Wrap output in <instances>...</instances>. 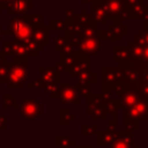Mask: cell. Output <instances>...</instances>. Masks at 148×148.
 I'll use <instances>...</instances> for the list:
<instances>
[{"instance_id":"1","label":"cell","mask_w":148,"mask_h":148,"mask_svg":"<svg viewBox=\"0 0 148 148\" xmlns=\"http://www.w3.org/2000/svg\"><path fill=\"white\" fill-rule=\"evenodd\" d=\"M3 35H10L14 37L15 40L22 43L32 42L31 39L32 25L29 21V14L23 16H14L9 21L7 25V30L3 31Z\"/></svg>"},{"instance_id":"2","label":"cell","mask_w":148,"mask_h":148,"mask_svg":"<svg viewBox=\"0 0 148 148\" xmlns=\"http://www.w3.org/2000/svg\"><path fill=\"white\" fill-rule=\"evenodd\" d=\"M9 72L6 79V84L8 88L20 89L27 82L29 77L28 73V60L27 58H16L13 57V60L9 61Z\"/></svg>"},{"instance_id":"3","label":"cell","mask_w":148,"mask_h":148,"mask_svg":"<svg viewBox=\"0 0 148 148\" xmlns=\"http://www.w3.org/2000/svg\"><path fill=\"white\" fill-rule=\"evenodd\" d=\"M2 52L6 56H13L16 58H28L37 57L39 50L34 42L22 43L18 40H3L2 42Z\"/></svg>"},{"instance_id":"4","label":"cell","mask_w":148,"mask_h":148,"mask_svg":"<svg viewBox=\"0 0 148 148\" xmlns=\"http://www.w3.org/2000/svg\"><path fill=\"white\" fill-rule=\"evenodd\" d=\"M68 40L73 43V45L77 50L79 56L81 57H91L98 53L101 49V39L98 37L74 36V37H69Z\"/></svg>"},{"instance_id":"5","label":"cell","mask_w":148,"mask_h":148,"mask_svg":"<svg viewBox=\"0 0 148 148\" xmlns=\"http://www.w3.org/2000/svg\"><path fill=\"white\" fill-rule=\"evenodd\" d=\"M17 109L20 114L27 120L36 119L44 113V104L35 98H23Z\"/></svg>"},{"instance_id":"6","label":"cell","mask_w":148,"mask_h":148,"mask_svg":"<svg viewBox=\"0 0 148 148\" xmlns=\"http://www.w3.org/2000/svg\"><path fill=\"white\" fill-rule=\"evenodd\" d=\"M124 73L119 67H104L103 68V95L110 96L116 82L123 81Z\"/></svg>"},{"instance_id":"7","label":"cell","mask_w":148,"mask_h":148,"mask_svg":"<svg viewBox=\"0 0 148 148\" xmlns=\"http://www.w3.org/2000/svg\"><path fill=\"white\" fill-rule=\"evenodd\" d=\"M80 92H79V86L77 84H71V83H59V92H58V98L62 104H80L81 98H80Z\"/></svg>"},{"instance_id":"8","label":"cell","mask_w":148,"mask_h":148,"mask_svg":"<svg viewBox=\"0 0 148 148\" xmlns=\"http://www.w3.org/2000/svg\"><path fill=\"white\" fill-rule=\"evenodd\" d=\"M34 8V0H14L5 6L7 14L14 16L27 15L30 9Z\"/></svg>"},{"instance_id":"9","label":"cell","mask_w":148,"mask_h":148,"mask_svg":"<svg viewBox=\"0 0 148 148\" xmlns=\"http://www.w3.org/2000/svg\"><path fill=\"white\" fill-rule=\"evenodd\" d=\"M124 117H128L132 119H148V104L145 99L140 98L134 105L124 109Z\"/></svg>"},{"instance_id":"10","label":"cell","mask_w":148,"mask_h":148,"mask_svg":"<svg viewBox=\"0 0 148 148\" xmlns=\"http://www.w3.org/2000/svg\"><path fill=\"white\" fill-rule=\"evenodd\" d=\"M32 42L37 45L39 51H43L45 46L49 45L50 38H49V29L47 27L44 25H37L32 27V35H31Z\"/></svg>"},{"instance_id":"11","label":"cell","mask_w":148,"mask_h":148,"mask_svg":"<svg viewBox=\"0 0 148 148\" xmlns=\"http://www.w3.org/2000/svg\"><path fill=\"white\" fill-rule=\"evenodd\" d=\"M133 142L132 132L116 131V138L109 145V148H133Z\"/></svg>"},{"instance_id":"12","label":"cell","mask_w":148,"mask_h":148,"mask_svg":"<svg viewBox=\"0 0 148 148\" xmlns=\"http://www.w3.org/2000/svg\"><path fill=\"white\" fill-rule=\"evenodd\" d=\"M117 103H118V109H126V108H130L132 105H134L139 99H140V96L136 91L130 89V88H126L125 91H123L121 94L117 95Z\"/></svg>"},{"instance_id":"13","label":"cell","mask_w":148,"mask_h":148,"mask_svg":"<svg viewBox=\"0 0 148 148\" xmlns=\"http://www.w3.org/2000/svg\"><path fill=\"white\" fill-rule=\"evenodd\" d=\"M92 21L95 23H101V24H109L111 18L109 14L106 13L104 6L102 2H95L91 6V14H90Z\"/></svg>"},{"instance_id":"14","label":"cell","mask_w":148,"mask_h":148,"mask_svg":"<svg viewBox=\"0 0 148 148\" xmlns=\"http://www.w3.org/2000/svg\"><path fill=\"white\" fill-rule=\"evenodd\" d=\"M113 61L118 64H126L134 61L132 50L128 46H113Z\"/></svg>"},{"instance_id":"15","label":"cell","mask_w":148,"mask_h":148,"mask_svg":"<svg viewBox=\"0 0 148 148\" xmlns=\"http://www.w3.org/2000/svg\"><path fill=\"white\" fill-rule=\"evenodd\" d=\"M91 69V61H90V57H79L76 64L74 65L73 69L71 71L69 75L71 77H76L79 74L84 73V72H90Z\"/></svg>"},{"instance_id":"16","label":"cell","mask_w":148,"mask_h":148,"mask_svg":"<svg viewBox=\"0 0 148 148\" xmlns=\"http://www.w3.org/2000/svg\"><path fill=\"white\" fill-rule=\"evenodd\" d=\"M38 72L40 74V79L46 83H58L60 79V73L54 67H39Z\"/></svg>"},{"instance_id":"17","label":"cell","mask_w":148,"mask_h":148,"mask_svg":"<svg viewBox=\"0 0 148 148\" xmlns=\"http://www.w3.org/2000/svg\"><path fill=\"white\" fill-rule=\"evenodd\" d=\"M86 112H87V114H89L91 117V119H101V120L108 119V111L101 105L89 104V105H87Z\"/></svg>"},{"instance_id":"18","label":"cell","mask_w":148,"mask_h":148,"mask_svg":"<svg viewBox=\"0 0 148 148\" xmlns=\"http://www.w3.org/2000/svg\"><path fill=\"white\" fill-rule=\"evenodd\" d=\"M97 146H104V145H110L113 139L116 138V131H97Z\"/></svg>"},{"instance_id":"19","label":"cell","mask_w":148,"mask_h":148,"mask_svg":"<svg viewBox=\"0 0 148 148\" xmlns=\"http://www.w3.org/2000/svg\"><path fill=\"white\" fill-rule=\"evenodd\" d=\"M73 22L76 23V24H79L80 27H84V25H87V24L92 23L94 21H92V18H91V16H90L89 14H87V10H86V9H82V10H81V14L75 15Z\"/></svg>"},{"instance_id":"20","label":"cell","mask_w":148,"mask_h":148,"mask_svg":"<svg viewBox=\"0 0 148 148\" xmlns=\"http://www.w3.org/2000/svg\"><path fill=\"white\" fill-rule=\"evenodd\" d=\"M97 34H98V30H97L96 23L92 22L90 24H87V25L82 27L80 36L81 37H98Z\"/></svg>"},{"instance_id":"21","label":"cell","mask_w":148,"mask_h":148,"mask_svg":"<svg viewBox=\"0 0 148 148\" xmlns=\"http://www.w3.org/2000/svg\"><path fill=\"white\" fill-rule=\"evenodd\" d=\"M2 99H3V103H2V109H8V108H12V109H17L18 108V99L17 98H14L12 94H2Z\"/></svg>"},{"instance_id":"22","label":"cell","mask_w":148,"mask_h":148,"mask_svg":"<svg viewBox=\"0 0 148 148\" xmlns=\"http://www.w3.org/2000/svg\"><path fill=\"white\" fill-rule=\"evenodd\" d=\"M54 145L58 148H71L72 146H75V141H73L72 139H69L67 136L56 135L54 136Z\"/></svg>"},{"instance_id":"23","label":"cell","mask_w":148,"mask_h":148,"mask_svg":"<svg viewBox=\"0 0 148 148\" xmlns=\"http://www.w3.org/2000/svg\"><path fill=\"white\" fill-rule=\"evenodd\" d=\"M60 116H59V121L61 125H69L72 120L75 119V116L68 110V109H61L60 110Z\"/></svg>"},{"instance_id":"24","label":"cell","mask_w":148,"mask_h":148,"mask_svg":"<svg viewBox=\"0 0 148 148\" xmlns=\"http://www.w3.org/2000/svg\"><path fill=\"white\" fill-rule=\"evenodd\" d=\"M44 92L49 95L50 98H58L59 83H49L44 87Z\"/></svg>"},{"instance_id":"25","label":"cell","mask_w":148,"mask_h":148,"mask_svg":"<svg viewBox=\"0 0 148 148\" xmlns=\"http://www.w3.org/2000/svg\"><path fill=\"white\" fill-rule=\"evenodd\" d=\"M124 126L127 132H133L139 130V121L136 119H132L128 117H124Z\"/></svg>"},{"instance_id":"26","label":"cell","mask_w":148,"mask_h":148,"mask_svg":"<svg viewBox=\"0 0 148 148\" xmlns=\"http://www.w3.org/2000/svg\"><path fill=\"white\" fill-rule=\"evenodd\" d=\"M65 28H66V22L62 21V20H53V21H50L49 22V25H47V29L56 30V31L65 30Z\"/></svg>"},{"instance_id":"27","label":"cell","mask_w":148,"mask_h":148,"mask_svg":"<svg viewBox=\"0 0 148 148\" xmlns=\"http://www.w3.org/2000/svg\"><path fill=\"white\" fill-rule=\"evenodd\" d=\"M68 42H69V40H68V38H67L65 35H64V36H58V37L54 39V49H56V51L61 52Z\"/></svg>"},{"instance_id":"28","label":"cell","mask_w":148,"mask_h":148,"mask_svg":"<svg viewBox=\"0 0 148 148\" xmlns=\"http://www.w3.org/2000/svg\"><path fill=\"white\" fill-rule=\"evenodd\" d=\"M96 132H97V127L95 125H82L80 128V133L83 136L94 135V134H96Z\"/></svg>"},{"instance_id":"29","label":"cell","mask_w":148,"mask_h":148,"mask_svg":"<svg viewBox=\"0 0 148 148\" xmlns=\"http://www.w3.org/2000/svg\"><path fill=\"white\" fill-rule=\"evenodd\" d=\"M9 66H10L9 61H7L6 64L0 65V83L6 82V79H7V75H8V72H9Z\"/></svg>"},{"instance_id":"30","label":"cell","mask_w":148,"mask_h":148,"mask_svg":"<svg viewBox=\"0 0 148 148\" xmlns=\"http://www.w3.org/2000/svg\"><path fill=\"white\" fill-rule=\"evenodd\" d=\"M45 86H46V83H45L40 77H39V79H35L32 82H29V83H28V87H29L30 89H36V88H40V89L43 88V89H44Z\"/></svg>"},{"instance_id":"31","label":"cell","mask_w":148,"mask_h":148,"mask_svg":"<svg viewBox=\"0 0 148 148\" xmlns=\"http://www.w3.org/2000/svg\"><path fill=\"white\" fill-rule=\"evenodd\" d=\"M77 86H79L80 96L87 97L88 95H90V87H91V84H80V83H77Z\"/></svg>"},{"instance_id":"32","label":"cell","mask_w":148,"mask_h":148,"mask_svg":"<svg viewBox=\"0 0 148 148\" xmlns=\"http://www.w3.org/2000/svg\"><path fill=\"white\" fill-rule=\"evenodd\" d=\"M117 127V117H111V119H108V130L109 131H116Z\"/></svg>"},{"instance_id":"33","label":"cell","mask_w":148,"mask_h":148,"mask_svg":"<svg viewBox=\"0 0 148 148\" xmlns=\"http://www.w3.org/2000/svg\"><path fill=\"white\" fill-rule=\"evenodd\" d=\"M7 121H8L7 117L0 114V131H5V130H7Z\"/></svg>"},{"instance_id":"34","label":"cell","mask_w":148,"mask_h":148,"mask_svg":"<svg viewBox=\"0 0 148 148\" xmlns=\"http://www.w3.org/2000/svg\"><path fill=\"white\" fill-rule=\"evenodd\" d=\"M126 6H128L130 8L131 7H133V6H135V5H138V3H143V1L145 0H121Z\"/></svg>"},{"instance_id":"35","label":"cell","mask_w":148,"mask_h":148,"mask_svg":"<svg viewBox=\"0 0 148 148\" xmlns=\"http://www.w3.org/2000/svg\"><path fill=\"white\" fill-rule=\"evenodd\" d=\"M65 15H66L67 21H73L76 14H75L74 9H66V10H65Z\"/></svg>"},{"instance_id":"36","label":"cell","mask_w":148,"mask_h":148,"mask_svg":"<svg viewBox=\"0 0 148 148\" xmlns=\"http://www.w3.org/2000/svg\"><path fill=\"white\" fill-rule=\"evenodd\" d=\"M8 60H7V56L3 53V52H0V65L2 64H6Z\"/></svg>"},{"instance_id":"37","label":"cell","mask_w":148,"mask_h":148,"mask_svg":"<svg viewBox=\"0 0 148 148\" xmlns=\"http://www.w3.org/2000/svg\"><path fill=\"white\" fill-rule=\"evenodd\" d=\"M3 9H5V0H0V14H2Z\"/></svg>"},{"instance_id":"38","label":"cell","mask_w":148,"mask_h":148,"mask_svg":"<svg viewBox=\"0 0 148 148\" xmlns=\"http://www.w3.org/2000/svg\"><path fill=\"white\" fill-rule=\"evenodd\" d=\"M75 148H91L90 146H75Z\"/></svg>"},{"instance_id":"39","label":"cell","mask_w":148,"mask_h":148,"mask_svg":"<svg viewBox=\"0 0 148 148\" xmlns=\"http://www.w3.org/2000/svg\"><path fill=\"white\" fill-rule=\"evenodd\" d=\"M2 36H3V30H2V27L0 25V39L2 38Z\"/></svg>"},{"instance_id":"40","label":"cell","mask_w":148,"mask_h":148,"mask_svg":"<svg viewBox=\"0 0 148 148\" xmlns=\"http://www.w3.org/2000/svg\"><path fill=\"white\" fill-rule=\"evenodd\" d=\"M12 1H14V0H5V6H6L7 3H9V2H12Z\"/></svg>"},{"instance_id":"41","label":"cell","mask_w":148,"mask_h":148,"mask_svg":"<svg viewBox=\"0 0 148 148\" xmlns=\"http://www.w3.org/2000/svg\"><path fill=\"white\" fill-rule=\"evenodd\" d=\"M145 101H146V102H147V104H148V99H145Z\"/></svg>"}]
</instances>
